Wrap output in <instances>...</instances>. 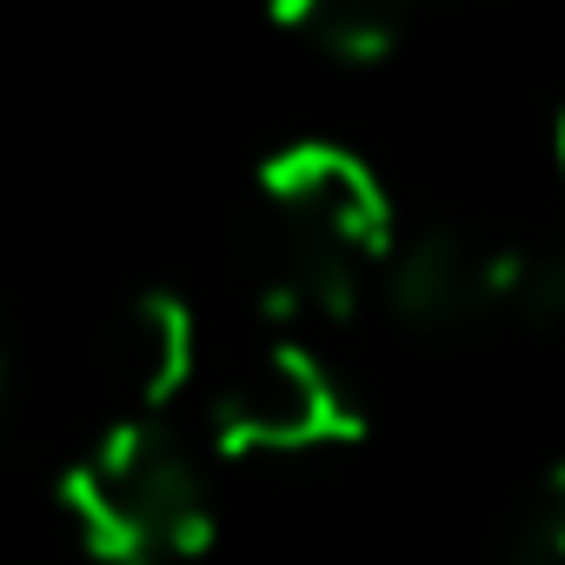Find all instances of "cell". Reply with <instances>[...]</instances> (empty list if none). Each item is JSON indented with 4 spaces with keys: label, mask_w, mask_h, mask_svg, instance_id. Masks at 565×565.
Here are the masks:
<instances>
[{
    "label": "cell",
    "mask_w": 565,
    "mask_h": 565,
    "mask_svg": "<svg viewBox=\"0 0 565 565\" xmlns=\"http://www.w3.org/2000/svg\"><path fill=\"white\" fill-rule=\"evenodd\" d=\"M0 406H8V340H0Z\"/></svg>",
    "instance_id": "obj_9"
},
{
    "label": "cell",
    "mask_w": 565,
    "mask_h": 565,
    "mask_svg": "<svg viewBox=\"0 0 565 565\" xmlns=\"http://www.w3.org/2000/svg\"><path fill=\"white\" fill-rule=\"evenodd\" d=\"M399 246L380 173L333 140L259 160V294L287 320H347Z\"/></svg>",
    "instance_id": "obj_1"
},
{
    "label": "cell",
    "mask_w": 565,
    "mask_h": 565,
    "mask_svg": "<svg viewBox=\"0 0 565 565\" xmlns=\"http://www.w3.org/2000/svg\"><path fill=\"white\" fill-rule=\"evenodd\" d=\"M505 259H512L505 239H486L472 226L439 220V226L399 233L380 287L406 327L459 333V327H479L486 313H505Z\"/></svg>",
    "instance_id": "obj_4"
},
{
    "label": "cell",
    "mask_w": 565,
    "mask_h": 565,
    "mask_svg": "<svg viewBox=\"0 0 565 565\" xmlns=\"http://www.w3.org/2000/svg\"><path fill=\"white\" fill-rule=\"evenodd\" d=\"M54 492L74 539L107 565L200 558L213 545V486L167 433V413H120Z\"/></svg>",
    "instance_id": "obj_2"
},
{
    "label": "cell",
    "mask_w": 565,
    "mask_h": 565,
    "mask_svg": "<svg viewBox=\"0 0 565 565\" xmlns=\"http://www.w3.org/2000/svg\"><path fill=\"white\" fill-rule=\"evenodd\" d=\"M206 426L226 459H300L366 439L353 393L300 340H273L253 360H239L213 393Z\"/></svg>",
    "instance_id": "obj_3"
},
{
    "label": "cell",
    "mask_w": 565,
    "mask_h": 565,
    "mask_svg": "<svg viewBox=\"0 0 565 565\" xmlns=\"http://www.w3.org/2000/svg\"><path fill=\"white\" fill-rule=\"evenodd\" d=\"M200 373V320L180 294L147 287L120 307L114 327V380L127 413H167Z\"/></svg>",
    "instance_id": "obj_5"
},
{
    "label": "cell",
    "mask_w": 565,
    "mask_h": 565,
    "mask_svg": "<svg viewBox=\"0 0 565 565\" xmlns=\"http://www.w3.org/2000/svg\"><path fill=\"white\" fill-rule=\"evenodd\" d=\"M545 167H552V186H558V206H565V107L552 120V140H545Z\"/></svg>",
    "instance_id": "obj_8"
},
{
    "label": "cell",
    "mask_w": 565,
    "mask_h": 565,
    "mask_svg": "<svg viewBox=\"0 0 565 565\" xmlns=\"http://www.w3.org/2000/svg\"><path fill=\"white\" fill-rule=\"evenodd\" d=\"M413 8L419 0H273V21L333 61H380L406 34Z\"/></svg>",
    "instance_id": "obj_6"
},
{
    "label": "cell",
    "mask_w": 565,
    "mask_h": 565,
    "mask_svg": "<svg viewBox=\"0 0 565 565\" xmlns=\"http://www.w3.org/2000/svg\"><path fill=\"white\" fill-rule=\"evenodd\" d=\"M519 552L565 565V459H552L519 505Z\"/></svg>",
    "instance_id": "obj_7"
}]
</instances>
